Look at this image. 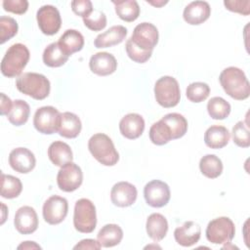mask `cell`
<instances>
[{"instance_id": "cell-1", "label": "cell", "mask_w": 250, "mask_h": 250, "mask_svg": "<svg viewBox=\"0 0 250 250\" xmlns=\"http://www.w3.org/2000/svg\"><path fill=\"white\" fill-rule=\"evenodd\" d=\"M219 80L226 94L237 101L246 100L250 95V84L245 73L238 67L229 66L225 68Z\"/></svg>"}, {"instance_id": "cell-2", "label": "cell", "mask_w": 250, "mask_h": 250, "mask_svg": "<svg viewBox=\"0 0 250 250\" xmlns=\"http://www.w3.org/2000/svg\"><path fill=\"white\" fill-rule=\"evenodd\" d=\"M17 89L34 100H44L50 94V81L40 73L25 72L21 74L16 80Z\"/></svg>"}, {"instance_id": "cell-3", "label": "cell", "mask_w": 250, "mask_h": 250, "mask_svg": "<svg viewBox=\"0 0 250 250\" xmlns=\"http://www.w3.org/2000/svg\"><path fill=\"white\" fill-rule=\"evenodd\" d=\"M88 148L94 158L104 166H113L119 160L111 139L104 133L93 135L88 141Z\"/></svg>"}, {"instance_id": "cell-4", "label": "cell", "mask_w": 250, "mask_h": 250, "mask_svg": "<svg viewBox=\"0 0 250 250\" xmlns=\"http://www.w3.org/2000/svg\"><path fill=\"white\" fill-rule=\"evenodd\" d=\"M29 51L21 43L10 46L1 62V72L6 77L20 76L29 61Z\"/></svg>"}, {"instance_id": "cell-5", "label": "cell", "mask_w": 250, "mask_h": 250, "mask_svg": "<svg viewBox=\"0 0 250 250\" xmlns=\"http://www.w3.org/2000/svg\"><path fill=\"white\" fill-rule=\"evenodd\" d=\"M155 100L165 108L176 106L181 99V91L178 81L172 76L160 77L154 85Z\"/></svg>"}, {"instance_id": "cell-6", "label": "cell", "mask_w": 250, "mask_h": 250, "mask_svg": "<svg viewBox=\"0 0 250 250\" xmlns=\"http://www.w3.org/2000/svg\"><path fill=\"white\" fill-rule=\"evenodd\" d=\"M96 225L97 215L94 203L87 198L77 200L73 215V226L75 229L82 233H91L94 231Z\"/></svg>"}, {"instance_id": "cell-7", "label": "cell", "mask_w": 250, "mask_h": 250, "mask_svg": "<svg viewBox=\"0 0 250 250\" xmlns=\"http://www.w3.org/2000/svg\"><path fill=\"white\" fill-rule=\"evenodd\" d=\"M205 233L209 242L213 244H227L234 237L235 227L229 218L219 217L209 222Z\"/></svg>"}, {"instance_id": "cell-8", "label": "cell", "mask_w": 250, "mask_h": 250, "mask_svg": "<svg viewBox=\"0 0 250 250\" xmlns=\"http://www.w3.org/2000/svg\"><path fill=\"white\" fill-rule=\"evenodd\" d=\"M61 119V113L57 108L51 105L39 107L33 117L35 129L42 134L51 135L58 132Z\"/></svg>"}, {"instance_id": "cell-9", "label": "cell", "mask_w": 250, "mask_h": 250, "mask_svg": "<svg viewBox=\"0 0 250 250\" xmlns=\"http://www.w3.org/2000/svg\"><path fill=\"white\" fill-rule=\"evenodd\" d=\"M83 182V173L81 168L71 162L66 163L58 172L57 184L61 190L71 192L76 190Z\"/></svg>"}, {"instance_id": "cell-10", "label": "cell", "mask_w": 250, "mask_h": 250, "mask_svg": "<svg viewBox=\"0 0 250 250\" xmlns=\"http://www.w3.org/2000/svg\"><path fill=\"white\" fill-rule=\"evenodd\" d=\"M144 196L147 205L160 208L165 206L170 200V188L162 181L153 180L145 186Z\"/></svg>"}, {"instance_id": "cell-11", "label": "cell", "mask_w": 250, "mask_h": 250, "mask_svg": "<svg viewBox=\"0 0 250 250\" xmlns=\"http://www.w3.org/2000/svg\"><path fill=\"white\" fill-rule=\"evenodd\" d=\"M68 211V203L64 197L59 195L50 196L43 204V218L50 225L62 223Z\"/></svg>"}, {"instance_id": "cell-12", "label": "cell", "mask_w": 250, "mask_h": 250, "mask_svg": "<svg viewBox=\"0 0 250 250\" xmlns=\"http://www.w3.org/2000/svg\"><path fill=\"white\" fill-rule=\"evenodd\" d=\"M36 20L40 30L46 35L56 34L62 25V19L59 10L52 5H44L39 8Z\"/></svg>"}, {"instance_id": "cell-13", "label": "cell", "mask_w": 250, "mask_h": 250, "mask_svg": "<svg viewBox=\"0 0 250 250\" xmlns=\"http://www.w3.org/2000/svg\"><path fill=\"white\" fill-rule=\"evenodd\" d=\"M158 30L155 25L150 22H142L134 28L130 39L144 51L152 52L158 42Z\"/></svg>"}, {"instance_id": "cell-14", "label": "cell", "mask_w": 250, "mask_h": 250, "mask_svg": "<svg viewBox=\"0 0 250 250\" xmlns=\"http://www.w3.org/2000/svg\"><path fill=\"white\" fill-rule=\"evenodd\" d=\"M9 164L16 172L26 174L34 169L36 159L28 148L17 147L9 154Z\"/></svg>"}, {"instance_id": "cell-15", "label": "cell", "mask_w": 250, "mask_h": 250, "mask_svg": "<svg viewBox=\"0 0 250 250\" xmlns=\"http://www.w3.org/2000/svg\"><path fill=\"white\" fill-rule=\"evenodd\" d=\"M138 191L134 185L128 182L115 184L110 191L111 202L118 207H128L135 203Z\"/></svg>"}, {"instance_id": "cell-16", "label": "cell", "mask_w": 250, "mask_h": 250, "mask_svg": "<svg viewBox=\"0 0 250 250\" xmlns=\"http://www.w3.org/2000/svg\"><path fill=\"white\" fill-rule=\"evenodd\" d=\"M14 224L16 229L21 234H30L38 228V217L36 211L30 206H22L15 215Z\"/></svg>"}, {"instance_id": "cell-17", "label": "cell", "mask_w": 250, "mask_h": 250, "mask_svg": "<svg viewBox=\"0 0 250 250\" xmlns=\"http://www.w3.org/2000/svg\"><path fill=\"white\" fill-rule=\"evenodd\" d=\"M89 67L93 73L100 76H106L116 70L117 62L113 55L107 52H99L91 57Z\"/></svg>"}, {"instance_id": "cell-18", "label": "cell", "mask_w": 250, "mask_h": 250, "mask_svg": "<svg viewBox=\"0 0 250 250\" xmlns=\"http://www.w3.org/2000/svg\"><path fill=\"white\" fill-rule=\"evenodd\" d=\"M211 14L210 5L206 1H193L186 6L183 17L191 25H198L207 21Z\"/></svg>"}, {"instance_id": "cell-19", "label": "cell", "mask_w": 250, "mask_h": 250, "mask_svg": "<svg viewBox=\"0 0 250 250\" xmlns=\"http://www.w3.org/2000/svg\"><path fill=\"white\" fill-rule=\"evenodd\" d=\"M200 226L193 221H188L174 230L176 242L184 247H189L197 243L200 238Z\"/></svg>"}, {"instance_id": "cell-20", "label": "cell", "mask_w": 250, "mask_h": 250, "mask_svg": "<svg viewBox=\"0 0 250 250\" xmlns=\"http://www.w3.org/2000/svg\"><path fill=\"white\" fill-rule=\"evenodd\" d=\"M145 130V120L138 113H128L119 122V131L129 140L138 139Z\"/></svg>"}, {"instance_id": "cell-21", "label": "cell", "mask_w": 250, "mask_h": 250, "mask_svg": "<svg viewBox=\"0 0 250 250\" xmlns=\"http://www.w3.org/2000/svg\"><path fill=\"white\" fill-rule=\"evenodd\" d=\"M127 35V28L123 25H113L104 33L99 34L94 45L96 48H108L120 44Z\"/></svg>"}, {"instance_id": "cell-22", "label": "cell", "mask_w": 250, "mask_h": 250, "mask_svg": "<svg viewBox=\"0 0 250 250\" xmlns=\"http://www.w3.org/2000/svg\"><path fill=\"white\" fill-rule=\"evenodd\" d=\"M82 129V124L79 117L69 111L61 113V119L58 132L60 136L66 139L76 138Z\"/></svg>"}, {"instance_id": "cell-23", "label": "cell", "mask_w": 250, "mask_h": 250, "mask_svg": "<svg viewBox=\"0 0 250 250\" xmlns=\"http://www.w3.org/2000/svg\"><path fill=\"white\" fill-rule=\"evenodd\" d=\"M230 135L225 126L213 125L204 134V143L210 148H223L229 141Z\"/></svg>"}, {"instance_id": "cell-24", "label": "cell", "mask_w": 250, "mask_h": 250, "mask_svg": "<svg viewBox=\"0 0 250 250\" xmlns=\"http://www.w3.org/2000/svg\"><path fill=\"white\" fill-rule=\"evenodd\" d=\"M58 43L63 53L69 57L73 53L82 50L84 46V37L75 29H67L60 37Z\"/></svg>"}, {"instance_id": "cell-25", "label": "cell", "mask_w": 250, "mask_h": 250, "mask_svg": "<svg viewBox=\"0 0 250 250\" xmlns=\"http://www.w3.org/2000/svg\"><path fill=\"white\" fill-rule=\"evenodd\" d=\"M48 157L51 162L59 167H62L73 159L70 146L63 142L56 141L52 143L48 148Z\"/></svg>"}, {"instance_id": "cell-26", "label": "cell", "mask_w": 250, "mask_h": 250, "mask_svg": "<svg viewBox=\"0 0 250 250\" xmlns=\"http://www.w3.org/2000/svg\"><path fill=\"white\" fill-rule=\"evenodd\" d=\"M147 235L154 241L162 240L168 231V222L159 213H152L148 216L146 224Z\"/></svg>"}, {"instance_id": "cell-27", "label": "cell", "mask_w": 250, "mask_h": 250, "mask_svg": "<svg viewBox=\"0 0 250 250\" xmlns=\"http://www.w3.org/2000/svg\"><path fill=\"white\" fill-rule=\"evenodd\" d=\"M97 238L102 247H113L121 242L123 230L118 225L107 224L100 229Z\"/></svg>"}, {"instance_id": "cell-28", "label": "cell", "mask_w": 250, "mask_h": 250, "mask_svg": "<svg viewBox=\"0 0 250 250\" xmlns=\"http://www.w3.org/2000/svg\"><path fill=\"white\" fill-rule=\"evenodd\" d=\"M42 58L43 62L50 67L62 66L68 60V56L63 53L58 42H53L49 44L45 48Z\"/></svg>"}, {"instance_id": "cell-29", "label": "cell", "mask_w": 250, "mask_h": 250, "mask_svg": "<svg viewBox=\"0 0 250 250\" xmlns=\"http://www.w3.org/2000/svg\"><path fill=\"white\" fill-rule=\"evenodd\" d=\"M161 119L169 127L172 135V140L182 138L188 131V121L180 113H168L164 115Z\"/></svg>"}, {"instance_id": "cell-30", "label": "cell", "mask_w": 250, "mask_h": 250, "mask_svg": "<svg viewBox=\"0 0 250 250\" xmlns=\"http://www.w3.org/2000/svg\"><path fill=\"white\" fill-rule=\"evenodd\" d=\"M199 169L205 177L216 179L223 172V163L215 154H206L199 161Z\"/></svg>"}, {"instance_id": "cell-31", "label": "cell", "mask_w": 250, "mask_h": 250, "mask_svg": "<svg viewBox=\"0 0 250 250\" xmlns=\"http://www.w3.org/2000/svg\"><path fill=\"white\" fill-rule=\"evenodd\" d=\"M115 6V12L117 16L125 21L131 22L138 19L140 15V7L135 0H123L112 1Z\"/></svg>"}, {"instance_id": "cell-32", "label": "cell", "mask_w": 250, "mask_h": 250, "mask_svg": "<svg viewBox=\"0 0 250 250\" xmlns=\"http://www.w3.org/2000/svg\"><path fill=\"white\" fill-rule=\"evenodd\" d=\"M30 113V107L25 101L16 100L13 102V106L9 114L8 120L15 126H21L26 123Z\"/></svg>"}, {"instance_id": "cell-33", "label": "cell", "mask_w": 250, "mask_h": 250, "mask_svg": "<svg viewBox=\"0 0 250 250\" xmlns=\"http://www.w3.org/2000/svg\"><path fill=\"white\" fill-rule=\"evenodd\" d=\"M22 190V185L19 178L6 175L2 173L1 175V196L4 198L12 199L18 197Z\"/></svg>"}, {"instance_id": "cell-34", "label": "cell", "mask_w": 250, "mask_h": 250, "mask_svg": "<svg viewBox=\"0 0 250 250\" xmlns=\"http://www.w3.org/2000/svg\"><path fill=\"white\" fill-rule=\"evenodd\" d=\"M230 104L221 97L212 98L207 104V111L211 118L216 120H223L230 113Z\"/></svg>"}, {"instance_id": "cell-35", "label": "cell", "mask_w": 250, "mask_h": 250, "mask_svg": "<svg viewBox=\"0 0 250 250\" xmlns=\"http://www.w3.org/2000/svg\"><path fill=\"white\" fill-rule=\"evenodd\" d=\"M148 134L150 141L156 146H163L172 140L171 131L162 119L151 125Z\"/></svg>"}, {"instance_id": "cell-36", "label": "cell", "mask_w": 250, "mask_h": 250, "mask_svg": "<svg viewBox=\"0 0 250 250\" xmlns=\"http://www.w3.org/2000/svg\"><path fill=\"white\" fill-rule=\"evenodd\" d=\"M210 94V87L204 82L190 83L187 90L186 95L188 100L192 103H201L205 101Z\"/></svg>"}, {"instance_id": "cell-37", "label": "cell", "mask_w": 250, "mask_h": 250, "mask_svg": "<svg viewBox=\"0 0 250 250\" xmlns=\"http://www.w3.org/2000/svg\"><path fill=\"white\" fill-rule=\"evenodd\" d=\"M18 29V22L15 19L2 16L0 18V44H4L14 37L17 34Z\"/></svg>"}, {"instance_id": "cell-38", "label": "cell", "mask_w": 250, "mask_h": 250, "mask_svg": "<svg viewBox=\"0 0 250 250\" xmlns=\"http://www.w3.org/2000/svg\"><path fill=\"white\" fill-rule=\"evenodd\" d=\"M233 143L240 147H248L250 146V135L248 125L244 121H238L232 128Z\"/></svg>"}, {"instance_id": "cell-39", "label": "cell", "mask_w": 250, "mask_h": 250, "mask_svg": "<svg viewBox=\"0 0 250 250\" xmlns=\"http://www.w3.org/2000/svg\"><path fill=\"white\" fill-rule=\"evenodd\" d=\"M83 22L89 29L93 31H100L106 25V17L104 12L94 9L89 16L83 18Z\"/></svg>"}, {"instance_id": "cell-40", "label": "cell", "mask_w": 250, "mask_h": 250, "mask_svg": "<svg viewBox=\"0 0 250 250\" xmlns=\"http://www.w3.org/2000/svg\"><path fill=\"white\" fill-rule=\"evenodd\" d=\"M126 52L128 57L139 63H144L146 61L149 60V58L151 57L152 52H147V51H144L143 49H141L140 47H138L130 38L127 40L126 42Z\"/></svg>"}, {"instance_id": "cell-41", "label": "cell", "mask_w": 250, "mask_h": 250, "mask_svg": "<svg viewBox=\"0 0 250 250\" xmlns=\"http://www.w3.org/2000/svg\"><path fill=\"white\" fill-rule=\"evenodd\" d=\"M225 7L231 12L248 16L250 14V1L249 0H227L224 1Z\"/></svg>"}, {"instance_id": "cell-42", "label": "cell", "mask_w": 250, "mask_h": 250, "mask_svg": "<svg viewBox=\"0 0 250 250\" xmlns=\"http://www.w3.org/2000/svg\"><path fill=\"white\" fill-rule=\"evenodd\" d=\"M2 5L5 11L18 15L24 14L28 9V2L26 0H4Z\"/></svg>"}, {"instance_id": "cell-43", "label": "cell", "mask_w": 250, "mask_h": 250, "mask_svg": "<svg viewBox=\"0 0 250 250\" xmlns=\"http://www.w3.org/2000/svg\"><path fill=\"white\" fill-rule=\"evenodd\" d=\"M72 12L82 18H86L93 12V5L90 0H75L71 2Z\"/></svg>"}, {"instance_id": "cell-44", "label": "cell", "mask_w": 250, "mask_h": 250, "mask_svg": "<svg viewBox=\"0 0 250 250\" xmlns=\"http://www.w3.org/2000/svg\"><path fill=\"white\" fill-rule=\"evenodd\" d=\"M101 244L99 241H96L94 239H83L79 243H77L73 248L74 249H101Z\"/></svg>"}, {"instance_id": "cell-45", "label": "cell", "mask_w": 250, "mask_h": 250, "mask_svg": "<svg viewBox=\"0 0 250 250\" xmlns=\"http://www.w3.org/2000/svg\"><path fill=\"white\" fill-rule=\"evenodd\" d=\"M13 106V102L4 93H1V104H0V113L1 115H8Z\"/></svg>"}, {"instance_id": "cell-46", "label": "cell", "mask_w": 250, "mask_h": 250, "mask_svg": "<svg viewBox=\"0 0 250 250\" xmlns=\"http://www.w3.org/2000/svg\"><path fill=\"white\" fill-rule=\"evenodd\" d=\"M18 249H41V247L34 241H24L18 246Z\"/></svg>"}, {"instance_id": "cell-47", "label": "cell", "mask_w": 250, "mask_h": 250, "mask_svg": "<svg viewBox=\"0 0 250 250\" xmlns=\"http://www.w3.org/2000/svg\"><path fill=\"white\" fill-rule=\"evenodd\" d=\"M146 2L151 4V5H153V6H155V7H161V6H163V5L168 3V1H156V2H154V1H148V0Z\"/></svg>"}, {"instance_id": "cell-48", "label": "cell", "mask_w": 250, "mask_h": 250, "mask_svg": "<svg viewBox=\"0 0 250 250\" xmlns=\"http://www.w3.org/2000/svg\"><path fill=\"white\" fill-rule=\"evenodd\" d=\"M2 208H3V217H2V221H1V224H4L5 220H6V217L4 216V213H5V209H6V206L4 204H2Z\"/></svg>"}]
</instances>
